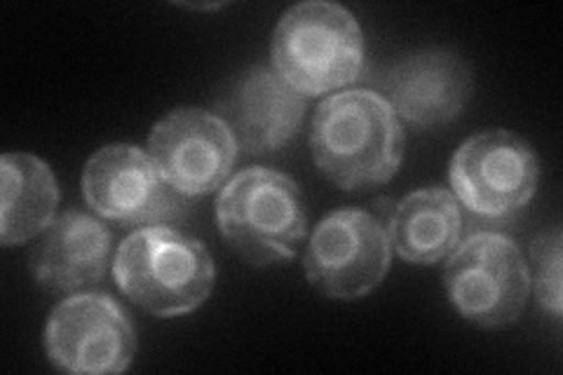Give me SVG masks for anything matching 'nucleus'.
<instances>
[{"label": "nucleus", "instance_id": "f257e3e1", "mask_svg": "<svg viewBox=\"0 0 563 375\" xmlns=\"http://www.w3.org/2000/svg\"><path fill=\"white\" fill-rule=\"evenodd\" d=\"M314 165L345 190L383 186L404 157V130L387 99L350 89L322 101L312 120Z\"/></svg>", "mask_w": 563, "mask_h": 375}, {"label": "nucleus", "instance_id": "f03ea898", "mask_svg": "<svg viewBox=\"0 0 563 375\" xmlns=\"http://www.w3.org/2000/svg\"><path fill=\"white\" fill-rule=\"evenodd\" d=\"M113 275L118 289L157 317L200 308L214 284V263L202 242L167 225L141 228L120 244Z\"/></svg>", "mask_w": 563, "mask_h": 375}, {"label": "nucleus", "instance_id": "7ed1b4c3", "mask_svg": "<svg viewBox=\"0 0 563 375\" xmlns=\"http://www.w3.org/2000/svg\"><path fill=\"white\" fill-rule=\"evenodd\" d=\"M273 66L296 92L308 97L333 92L362 76V29L336 3L310 0L294 5L275 29Z\"/></svg>", "mask_w": 563, "mask_h": 375}, {"label": "nucleus", "instance_id": "20e7f679", "mask_svg": "<svg viewBox=\"0 0 563 375\" xmlns=\"http://www.w3.org/2000/svg\"><path fill=\"white\" fill-rule=\"evenodd\" d=\"M221 235L252 265L289 261L308 230L303 195L287 174L250 167L235 174L219 195Z\"/></svg>", "mask_w": 563, "mask_h": 375}, {"label": "nucleus", "instance_id": "39448f33", "mask_svg": "<svg viewBox=\"0 0 563 375\" xmlns=\"http://www.w3.org/2000/svg\"><path fill=\"white\" fill-rule=\"evenodd\" d=\"M444 284L453 308L486 329L515 324L531 287L519 246L500 232H477L457 246L444 267Z\"/></svg>", "mask_w": 563, "mask_h": 375}, {"label": "nucleus", "instance_id": "423d86ee", "mask_svg": "<svg viewBox=\"0 0 563 375\" xmlns=\"http://www.w3.org/2000/svg\"><path fill=\"white\" fill-rule=\"evenodd\" d=\"M390 249V235L368 211H333L312 232L303 256L306 277L329 298H362L383 282Z\"/></svg>", "mask_w": 563, "mask_h": 375}, {"label": "nucleus", "instance_id": "0eeeda50", "mask_svg": "<svg viewBox=\"0 0 563 375\" xmlns=\"http://www.w3.org/2000/svg\"><path fill=\"white\" fill-rule=\"evenodd\" d=\"M449 178L457 200L472 213L505 219L533 198L538 159L533 148L512 132H482L455 151Z\"/></svg>", "mask_w": 563, "mask_h": 375}, {"label": "nucleus", "instance_id": "6e6552de", "mask_svg": "<svg viewBox=\"0 0 563 375\" xmlns=\"http://www.w3.org/2000/svg\"><path fill=\"white\" fill-rule=\"evenodd\" d=\"M52 364L68 373H122L134 360V329L118 302L103 294L62 300L45 329Z\"/></svg>", "mask_w": 563, "mask_h": 375}, {"label": "nucleus", "instance_id": "1a4fd4ad", "mask_svg": "<svg viewBox=\"0 0 563 375\" xmlns=\"http://www.w3.org/2000/svg\"><path fill=\"white\" fill-rule=\"evenodd\" d=\"M82 190L87 205L122 225H163L186 209L184 195L165 181L151 155L125 144L106 146L87 163Z\"/></svg>", "mask_w": 563, "mask_h": 375}, {"label": "nucleus", "instance_id": "9d476101", "mask_svg": "<svg viewBox=\"0 0 563 375\" xmlns=\"http://www.w3.org/2000/svg\"><path fill=\"white\" fill-rule=\"evenodd\" d=\"M148 155L176 192L196 198L225 184L238 157V141L223 118L200 109H179L155 124Z\"/></svg>", "mask_w": 563, "mask_h": 375}, {"label": "nucleus", "instance_id": "9b49d317", "mask_svg": "<svg viewBox=\"0 0 563 375\" xmlns=\"http://www.w3.org/2000/svg\"><path fill=\"white\" fill-rule=\"evenodd\" d=\"M380 87L395 113L418 130H430L461 115L472 92V74L461 55L432 47L395 62Z\"/></svg>", "mask_w": 563, "mask_h": 375}, {"label": "nucleus", "instance_id": "f8f14e48", "mask_svg": "<svg viewBox=\"0 0 563 375\" xmlns=\"http://www.w3.org/2000/svg\"><path fill=\"white\" fill-rule=\"evenodd\" d=\"M219 109L231 128L238 148L263 155L287 148L301 130L306 99L277 76V70L256 66L228 89Z\"/></svg>", "mask_w": 563, "mask_h": 375}, {"label": "nucleus", "instance_id": "ddd939ff", "mask_svg": "<svg viewBox=\"0 0 563 375\" xmlns=\"http://www.w3.org/2000/svg\"><path fill=\"white\" fill-rule=\"evenodd\" d=\"M111 263V232L82 211H66L52 221L31 252V273L55 294L78 291L99 282Z\"/></svg>", "mask_w": 563, "mask_h": 375}, {"label": "nucleus", "instance_id": "4468645a", "mask_svg": "<svg viewBox=\"0 0 563 375\" xmlns=\"http://www.w3.org/2000/svg\"><path fill=\"white\" fill-rule=\"evenodd\" d=\"M3 202L0 242L24 244L49 228L59 205V186L52 169L29 153H8L0 159Z\"/></svg>", "mask_w": 563, "mask_h": 375}, {"label": "nucleus", "instance_id": "2eb2a0df", "mask_svg": "<svg viewBox=\"0 0 563 375\" xmlns=\"http://www.w3.org/2000/svg\"><path fill=\"white\" fill-rule=\"evenodd\" d=\"M461 228V209L453 195L444 188H422L397 205L387 235L404 261L432 265L457 246Z\"/></svg>", "mask_w": 563, "mask_h": 375}, {"label": "nucleus", "instance_id": "dca6fc26", "mask_svg": "<svg viewBox=\"0 0 563 375\" xmlns=\"http://www.w3.org/2000/svg\"><path fill=\"white\" fill-rule=\"evenodd\" d=\"M536 291L540 306L554 319L561 317V232L552 230L540 235L533 244Z\"/></svg>", "mask_w": 563, "mask_h": 375}]
</instances>
